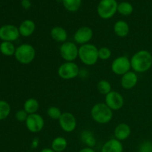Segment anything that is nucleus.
<instances>
[{
  "mask_svg": "<svg viewBox=\"0 0 152 152\" xmlns=\"http://www.w3.org/2000/svg\"><path fill=\"white\" fill-rule=\"evenodd\" d=\"M132 69L136 73H145L152 66V55L146 50L136 52L130 59Z\"/></svg>",
  "mask_w": 152,
  "mask_h": 152,
  "instance_id": "1",
  "label": "nucleus"
},
{
  "mask_svg": "<svg viewBox=\"0 0 152 152\" xmlns=\"http://www.w3.org/2000/svg\"><path fill=\"white\" fill-rule=\"evenodd\" d=\"M91 116L96 123L99 124H107L112 120L113 111L105 102H99L95 104L91 108Z\"/></svg>",
  "mask_w": 152,
  "mask_h": 152,
  "instance_id": "2",
  "label": "nucleus"
},
{
  "mask_svg": "<svg viewBox=\"0 0 152 152\" xmlns=\"http://www.w3.org/2000/svg\"><path fill=\"white\" fill-rule=\"evenodd\" d=\"M98 50L99 48H97L96 46L91 43L83 45L79 48L78 57L84 65L92 66L94 65L99 59Z\"/></svg>",
  "mask_w": 152,
  "mask_h": 152,
  "instance_id": "3",
  "label": "nucleus"
},
{
  "mask_svg": "<svg viewBox=\"0 0 152 152\" xmlns=\"http://www.w3.org/2000/svg\"><path fill=\"white\" fill-rule=\"evenodd\" d=\"M14 56L19 63L28 65L35 59L36 50L33 45L25 43L16 48Z\"/></svg>",
  "mask_w": 152,
  "mask_h": 152,
  "instance_id": "4",
  "label": "nucleus"
},
{
  "mask_svg": "<svg viewBox=\"0 0 152 152\" xmlns=\"http://www.w3.org/2000/svg\"><path fill=\"white\" fill-rule=\"evenodd\" d=\"M117 7L116 0H101L97 7L98 15L103 19H111L117 11Z\"/></svg>",
  "mask_w": 152,
  "mask_h": 152,
  "instance_id": "5",
  "label": "nucleus"
},
{
  "mask_svg": "<svg viewBox=\"0 0 152 152\" xmlns=\"http://www.w3.org/2000/svg\"><path fill=\"white\" fill-rule=\"evenodd\" d=\"M80 68L74 62H65L58 68V75L61 79L70 80L76 78L80 74Z\"/></svg>",
  "mask_w": 152,
  "mask_h": 152,
  "instance_id": "6",
  "label": "nucleus"
},
{
  "mask_svg": "<svg viewBox=\"0 0 152 152\" xmlns=\"http://www.w3.org/2000/svg\"><path fill=\"white\" fill-rule=\"evenodd\" d=\"M59 53L65 62H74L78 57L79 48L74 42L66 41L59 47Z\"/></svg>",
  "mask_w": 152,
  "mask_h": 152,
  "instance_id": "7",
  "label": "nucleus"
},
{
  "mask_svg": "<svg viewBox=\"0 0 152 152\" xmlns=\"http://www.w3.org/2000/svg\"><path fill=\"white\" fill-rule=\"evenodd\" d=\"M111 68L114 74L122 77L132 69L130 59L126 56H118L113 60Z\"/></svg>",
  "mask_w": 152,
  "mask_h": 152,
  "instance_id": "8",
  "label": "nucleus"
},
{
  "mask_svg": "<svg viewBox=\"0 0 152 152\" xmlns=\"http://www.w3.org/2000/svg\"><path fill=\"white\" fill-rule=\"evenodd\" d=\"M27 129L31 133H39L43 129L45 126V120L40 114H29L25 121Z\"/></svg>",
  "mask_w": 152,
  "mask_h": 152,
  "instance_id": "9",
  "label": "nucleus"
},
{
  "mask_svg": "<svg viewBox=\"0 0 152 152\" xmlns=\"http://www.w3.org/2000/svg\"><path fill=\"white\" fill-rule=\"evenodd\" d=\"M58 121L62 130L66 133H71L77 129V119L71 112L62 113Z\"/></svg>",
  "mask_w": 152,
  "mask_h": 152,
  "instance_id": "10",
  "label": "nucleus"
},
{
  "mask_svg": "<svg viewBox=\"0 0 152 152\" xmlns=\"http://www.w3.org/2000/svg\"><path fill=\"white\" fill-rule=\"evenodd\" d=\"M124 98L123 95L116 91H111L110 93L105 95V103L112 111H118L124 105Z\"/></svg>",
  "mask_w": 152,
  "mask_h": 152,
  "instance_id": "11",
  "label": "nucleus"
},
{
  "mask_svg": "<svg viewBox=\"0 0 152 152\" xmlns=\"http://www.w3.org/2000/svg\"><path fill=\"white\" fill-rule=\"evenodd\" d=\"M94 31L90 27L83 26L77 30L74 35V40L76 44L86 45L88 44L92 39Z\"/></svg>",
  "mask_w": 152,
  "mask_h": 152,
  "instance_id": "12",
  "label": "nucleus"
},
{
  "mask_svg": "<svg viewBox=\"0 0 152 152\" xmlns=\"http://www.w3.org/2000/svg\"><path fill=\"white\" fill-rule=\"evenodd\" d=\"M19 34V28L13 25H5L0 28V39L3 41L13 42L18 39Z\"/></svg>",
  "mask_w": 152,
  "mask_h": 152,
  "instance_id": "13",
  "label": "nucleus"
},
{
  "mask_svg": "<svg viewBox=\"0 0 152 152\" xmlns=\"http://www.w3.org/2000/svg\"><path fill=\"white\" fill-rule=\"evenodd\" d=\"M138 77L134 71H129L121 77L120 84L123 88L126 90H130L134 88L137 84Z\"/></svg>",
  "mask_w": 152,
  "mask_h": 152,
  "instance_id": "14",
  "label": "nucleus"
},
{
  "mask_svg": "<svg viewBox=\"0 0 152 152\" xmlns=\"http://www.w3.org/2000/svg\"><path fill=\"white\" fill-rule=\"evenodd\" d=\"M131 134H132V129L130 126L126 123H120L114 129V137L116 139L120 141L126 140L130 137Z\"/></svg>",
  "mask_w": 152,
  "mask_h": 152,
  "instance_id": "15",
  "label": "nucleus"
},
{
  "mask_svg": "<svg viewBox=\"0 0 152 152\" xmlns=\"http://www.w3.org/2000/svg\"><path fill=\"white\" fill-rule=\"evenodd\" d=\"M101 152H123V145L116 138L110 139L103 144Z\"/></svg>",
  "mask_w": 152,
  "mask_h": 152,
  "instance_id": "16",
  "label": "nucleus"
},
{
  "mask_svg": "<svg viewBox=\"0 0 152 152\" xmlns=\"http://www.w3.org/2000/svg\"><path fill=\"white\" fill-rule=\"evenodd\" d=\"M36 30V24L31 19H26L20 24L19 31L20 36L23 37H29L34 34Z\"/></svg>",
  "mask_w": 152,
  "mask_h": 152,
  "instance_id": "17",
  "label": "nucleus"
},
{
  "mask_svg": "<svg viewBox=\"0 0 152 152\" xmlns=\"http://www.w3.org/2000/svg\"><path fill=\"white\" fill-rule=\"evenodd\" d=\"M50 35L51 38L56 42L64 43L68 39V33L66 30L60 26L53 27L50 30Z\"/></svg>",
  "mask_w": 152,
  "mask_h": 152,
  "instance_id": "18",
  "label": "nucleus"
},
{
  "mask_svg": "<svg viewBox=\"0 0 152 152\" xmlns=\"http://www.w3.org/2000/svg\"><path fill=\"white\" fill-rule=\"evenodd\" d=\"M114 32L117 37L124 38L129 35L130 32V27L126 21L119 20L114 24Z\"/></svg>",
  "mask_w": 152,
  "mask_h": 152,
  "instance_id": "19",
  "label": "nucleus"
},
{
  "mask_svg": "<svg viewBox=\"0 0 152 152\" xmlns=\"http://www.w3.org/2000/svg\"><path fill=\"white\" fill-rule=\"evenodd\" d=\"M81 140L86 147L94 148L96 144V140L94 134L90 130H84L81 132L80 134Z\"/></svg>",
  "mask_w": 152,
  "mask_h": 152,
  "instance_id": "20",
  "label": "nucleus"
},
{
  "mask_svg": "<svg viewBox=\"0 0 152 152\" xmlns=\"http://www.w3.org/2000/svg\"><path fill=\"white\" fill-rule=\"evenodd\" d=\"M68 146V141L63 137H56L52 140L50 148L55 152H62Z\"/></svg>",
  "mask_w": 152,
  "mask_h": 152,
  "instance_id": "21",
  "label": "nucleus"
},
{
  "mask_svg": "<svg viewBox=\"0 0 152 152\" xmlns=\"http://www.w3.org/2000/svg\"><path fill=\"white\" fill-rule=\"evenodd\" d=\"M39 108V103L35 98H29L25 102L23 109L28 114H36Z\"/></svg>",
  "mask_w": 152,
  "mask_h": 152,
  "instance_id": "22",
  "label": "nucleus"
},
{
  "mask_svg": "<svg viewBox=\"0 0 152 152\" xmlns=\"http://www.w3.org/2000/svg\"><path fill=\"white\" fill-rule=\"evenodd\" d=\"M16 49V48H15L14 45L11 42L3 41L0 44V52L4 56H10L14 55Z\"/></svg>",
  "mask_w": 152,
  "mask_h": 152,
  "instance_id": "23",
  "label": "nucleus"
},
{
  "mask_svg": "<svg viewBox=\"0 0 152 152\" xmlns=\"http://www.w3.org/2000/svg\"><path fill=\"white\" fill-rule=\"evenodd\" d=\"M62 2L68 11L75 12L80 9L82 0H62Z\"/></svg>",
  "mask_w": 152,
  "mask_h": 152,
  "instance_id": "24",
  "label": "nucleus"
},
{
  "mask_svg": "<svg viewBox=\"0 0 152 152\" xmlns=\"http://www.w3.org/2000/svg\"><path fill=\"white\" fill-rule=\"evenodd\" d=\"M97 90L99 91V93H100L101 94L103 95H107L108 93L111 91V85L109 81L106 80H101L98 82L97 83Z\"/></svg>",
  "mask_w": 152,
  "mask_h": 152,
  "instance_id": "25",
  "label": "nucleus"
},
{
  "mask_svg": "<svg viewBox=\"0 0 152 152\" xmlns=\"http://www.w3.org/2000/svg\"><path fill=\"white\" fill-rule=\"evenodd\" d=\"M117 11L123 16H129L133 12V6L129 2L123 1L118 4Z\"/></svg>",
  "mask_w": 152,
  "mask_h": 152,
  "instance_id": "26",
  "label": "nucleus"
},
{
  "mask_svg": "<svg viewBox=\"0 0 152 152\" xmlns=\"http://www.w3.org/2000/svg\"><path fill=\"white\" fill-rule=\"evenodd\" d=\"M10 106L8 102L4 100H0V120L7 118L10 113Z\"/></svg>",
  "mask_w": 152,
  "mask_h": 152,
  "instance_id": "27",
  "label": "nucleus"
},
{
  "mask_svg": "<svg viewBox=\"0 0 152 152\" xmlns=\"http://www.w3.org/2000/svg\"><path fill=\"white\" fill-rule=\"evenodd\" d=\"M62 114V112L61 110L56 106H50L47 110L48 116L53 120H59Z\"/></svg>",
  "mask_w": 152,
  "mask_h": 152,
  "instance_id": "28",
  "label": "nucleus"
},
{
  "mask_svg": "<svg viewBox=\"0 0 152 152\" xmlns=\"http://www.w3.org/2000/svg\"><path fill=\"white\" fill-rule=\"evenodd\" d=\"M112 52L111 49L107 47H101L98 50V55H99V59L101 60H108L111 58Z\"/></svg>",
  "mask_w": 152,
  "mask_h": 152,
  "instance_id": "29",
  "label": "nucleus"
},
{
  "mask_svg": "<svg viewBox=\"0 0 152 152\" xmlns=\"http://www.w3.org/2000/svg\"><path fill=\"white\" fill-rule=\"evenodd\" d=\"M29 114L26 112L24 109L19 110L16 111V114H15V117H16V120L19 122H25L26 121L27 118H28Z\"/></svg>",
  "mask_w": 152,
  "mask_h": 152,
  "instance_id": "30",
  "label": "nucleus"
},
{
  "mask_svg": "<svg viewBox=\"0 0 152 152\" xmlns=\"http://www.w3.org/2000/svg\"><path fill=\"white\" fill-rule=\"evenodd\" d=\"M140 152H152V142L145 141L140 147Z\"/></svg>",
  "mask_w": 152,
  "mask_h": 152,
  "instance_id": "31",
  "label": "nucleus"
},
{
  "mask_svg": "<svg viewBox=\"0 0 152 152\" xmlns=\"http://www.w3.org/2000/svg\"><path fill=\"white\" fill-rule=\"evenodd\" d=\"M21 4H22V7L25 8V10H28L31 7V2L30 0H22Z\"/></svg>",
  "mask_w": 152,
  "mask_h": 152,
  "instance_id": "32",
  "label": "nucleus"
},
{
  "mask_svg": "<svg viewBox=\"0 0 152 152\" xmlns=\"http://www.w3.org/2000/svg\"><path fill=\"white\" fill-rule=\"evenodd\" d=\"M39 140L38 137H35L33 139L32 142H31V148H37V147L39 146Z\"/></svg>",
  "mask_w": 152,
  "mask_h": 152,
  "instance_id": "33",
  "label": "nucleus"
},
{
  "mask_svg": "<svg viewBox=\"0 0 152 152\" xmlns=\"http://www.w3.org/2000/svg\"><path fill=\"white\" fill-rule=\"evenodd\" d=\"M78 152H96L94 150L93 148H89V147H86L82 149H80Z\"/></svg>",
  "mask_w": 152,
  "mask_h": 152,
  "instance_id": "34",
  "label": "nucleus"
},
{
  "mask_svg": "<svg viewBox=\"0 0 152 152\" xmlns=\"http://www.w3.org/2000/svg\"><path fill=\"white\" fill-rule=\"evenodd\" d=\"M40 152H55L51 148H45L40 151Z\"/></svg>",
  "mask_w": 152,
  "mask_h": 152,
  "instance_id": "35",
  "label": "nucleus"
}]
</instances>
